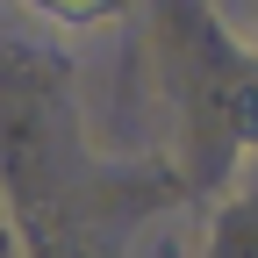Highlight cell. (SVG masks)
Returning a JSON list of instances; mask_svg holds the SVG:
<instances>
[{
    "mask_svg": "<svg viewBox=\"0 0 258 258\" xmlns=\"http://www.w3.org/2000/svg\"><path fill=\"white\" fill-rule=\"evenodd\" d=\"M29 8L50 15V22H64V29H101V22L122 15V0H29Z\"/></svg>",
    "mask_w": 258,
    "mask_h": 258,
    "instance_id": "1",
    "label": "cell"
}]
</instances>
